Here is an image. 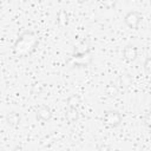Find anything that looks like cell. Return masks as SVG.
<instances>
[{
	"label": "cell",
	"mask_w": 151,
	"mask_h": 151,
	"mask_svg": "<svg viewBox=\"0 0 151 151\" xmlns=\"http://www.w3.org/2000/svg\"><path fill=\"white\" fill-rule=\"evenodd\" d=\"M70 22V15L65 9H59V12L57 13V25L59 28H65L68 26Z\"/></svg>",
	"instance_id": "obj_9"
},
{
	"label": "cell",
	"mask_w": 151,
	"mask_h": 151,
	"mask_svg": "<svg viewBox=\"0 0 151 151\" xmlns=\"http://www.w3.org/2000/svg\"><path fill=\"white\" fill-rule=\"evenodd\" d=\"M80 104H81V98H80L79 94L73 93V94L68 96L67 99H66V105H67V107H70V109H77Z\"/></svg>",
	"instance_id": "obj_10"
},
{
	"label": "cell",
	"mask_w": 151,
	"mask_h": 151,
	"mask_svg": "<svg viewBox=\"0 0 151 151\" xmlns=\"http://www.w3.org/2000/svg\"><path fill=\"white\" fill-rule=\"evenodd\" d=\"M91 50H92L91 44H90L87 40L84 39V40H81L80 42H78V44L74 46L72 55H84V54L91 53Z\"/></svg>",
	"instance_id": "obj_5"
},
{
	"label": "cell",
	"mask_w": 151,
	"mask_h": 151,
	"mask_svg": "<svg viewBox=\"0 0 151 151\" xmlns=\"http://www.w3.org/2000/svg\"><path fill=\"white\" fill-rule=\"evenodd\" d=\"M88 0H77V2L78 4H84V2H87Z\"/></svg>",
	"instance_id": "obj_16"
},
{
	"label": "cell",
	"mask_w": 151,
	"mask_h": 151,
	"mask_svg": "<svg viewBox=\"0 0 151 151\" xmlns=\"http://www.w3.org/2000/svg\"><path fill=\"white\" fill-rule=\"evenodd\" d=\"M144 71L146 74H150V72H151V58L150 57H147L144 61Z\"/></svg>",
	"instance_id": "obj_15"
},
{
	"label": "cell",
	"mask_w": 151,
	"mask_h": 151,
	"mask_svg": "<svg viewBox=\"0 0 151 151\" xmlns=\"http://www.w3.org/2000/svg\"><path fill=\"white\" fill-rule=\"evenodd\" d=\"M140 21H142V15L137 11H130L124 17V24L131 29H137Z\"/></svg>",
	"instance_id": "obj_4"
},
{
	"label": "cell",
	"mask_w": 151,
	"mask_h": 151,
	"mask_svg": "<svg viewBox=\"0 0 151 151\" xmlns=\"http://www.w3.org/2000/svg\"><path fill=\"white\" fill-rule=\"evenodd\" d=\"M79 117L80 116H79V112H78L77 109H70L68 107V110H67V112L65 114V118H66L67 123H70V124L77 123L79 120Z\"/></svg>",
	"instance_id": "obj_11"
},
{
	"label": "cell",
	"mask_w": 151,
	"mask_h": 151,
	"mask_svg": "<svg viewBox=\"0 0 151 151\" xmlns=\"http://www.w3.org/2000/svg\"><path fill=\"white\" fill-rule=\"evenodd\" d=\"M39 35L33 31H24L12 46V54L15 58H27L35 52L39 45Z\"/></svg>",
	"instance_id": "obj_1"
},
{
	"label": "cell",
	"mask_w": 151,
	"mask_h": 151,
	"mask_svg": "<svg viewBox=\"0 0 151 151\" xmlns=\"http://www.w3.org/2000/svg\"><path fill=\"white\" fill-rule=\"evenodd\" d=\"M104 92H105V94H106L107 97H110V98H116V97L119 94V87H118L117 85H114V84H109V85L105 86Z\"/></svg>",
	"instance_id": "obj_12"
},
{
	"label": "cell",
	"mask_w": 151,
	"mask_h": 151,
	"mask_svg": "<svg viewBox=\"0 0 151 151\" xmlns=\"http://www.w3.org/2000/svg\"><path fill=\"white\" fill-rule=\"evenodd\" d=\"M119 83H120V85H122V86L127 87V86H130V85H131L132 79H131V77H130L129 74L124 73V74H122V76L119 77Z\"/></svg>",
	"instance_id": "obj_13"
},
{
	"label": "cell",
	"mask_w": 151,
	"mask_h": 151,
	"mask_svg": "<svg viewBox=\"0 0 151 151\" xmlns=\"http://www.w3.org/2000/svg\"><path fill=\"white\" fill-rule=\"evenodd\" d=\"M138 57V50L133 45H129L123 50V58L126 61H134Z\"/></svg>",
	"instance_id": "obj_7"
},
{
	"label": "cell",
	"mask_w": 151,
	"mask_h": 151,
	"mask_svg": "<svg viewBox=\"0 0 151 151\" xmlns=\"http://www.w3.org/2000/svg\"><path fill=\"white\" fill-rule=\"evenodd\" d=\"M93 57L91 53L84 54V55H71L67 60V66L70 68H83L87 67L92 64Z\"/></svg>",
	"instance_id": "obj_3"
},
{
	"label": "cell",
	"mask_w": 151,
	"mask_h": 151,
	"mask_svg": "<svg viewBox=\"0 0 151 151\" xmlns=\"http://www.w3.org/2000/svg\"><path fill=\"white\" fill-rule=\"evenodd\" d=\"M35 114H37V118L40 119V120H42V122H48L52 118V111L46 105L39 106L37 109V111H35Z\"/></svg>",
	"instance_id": "obj_6"
},
{
	"label": "cell",
	"mask_w": 151,
	"mask_h": 151,
	"mask_svg": "<svg viewBox=\"0 0 151 151\" xmlns=\"http://www.w3.org/2000/svg\"><path fill=\"white\" fill-rule=\"evenodd\" d=\"M116 4H117V0H103V6L106 8V9H112L116 7Z\"/></svg>",
	"instance_id": "obj_14"
},
{
	"label": "cell",
	"mask_w": 151,
	"mask_h": 151,
	"mask_svg": "<svg viewBox=\"0 0 151 151\" xmlns=\"http://www.w3.org/2000/svg\"><path fill=\"white\" fill-rule=\"evenodd\" d=\"M123 122V116L117 110H107L104 112L103 116V123L109 129L118 127Z\"/></svg>",
	"instance_id": "obj_2"
},
{
	"label": "cell",
	"mask_w": 151,
	"mask_h": 151,
	"mask_svg": "<svg viewBox=\"0 0 151 151\" xmlns=\"http://www.w3.org/2000/svg\"><path fill=\"white\" fill-rule=\"evenodd\" d=\"M5 119H6L7 125H9V126H12V127H17V126H19L20 123H21V116H20L17 111H11V112H8V113L6 114V117H5Z\"/></svg>",
	"instance_id": "obj_8"
}]
</instances>
